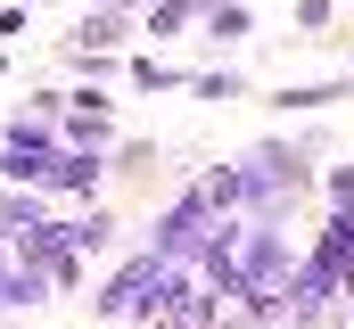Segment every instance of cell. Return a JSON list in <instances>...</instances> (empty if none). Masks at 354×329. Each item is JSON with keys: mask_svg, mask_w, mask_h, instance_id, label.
<instances>
[{"mask_svg": "<svg viewBox=\"0 0 354 329\" xmlns=\"http://www.w3.org/2000/svg\"><path fill=\"white\" fill-rule=\"evenodd\" d=\"M58 157H66V132H58L50 107L17 115V124L0 132V181H17V189H50V164Z\"/></svg>", "mask_w": 354, "mask_h": 329, "instance_id": "cell-1", "label": "cell"}, {"mask_svg": "<svg viewBox=\"0 0 354 329\" xmlns=\"http://www.w3.org/2000/svg\"><path fill=\"white\" fill-rule=\"evenodd\" d=\"M99 173H107L99 149H66V157L50 164V198H91V189H99Z\"/></svg>", "mask_w": 354, "mask_h": 329, "instance_id": "cell-2", "label": "cell"}, {"mask_svg": "<svg viewBox=\"0 0 354 329\" xmlns=\"http://www.w3.org/2000/svg\"><path fill=\"white\" fill-rule=\"evenodd\" d=\"M58 239H66V255H107V239H115V223L91 206V214H75V223H58Z\"/></svg>", "mask_w": 354, "mask_h": 329, "instance_id": "cell-3", "label": "cell"}, {"mask_svg": "<svg viewBox=\"0 0 354 329\" xmlns=\"http://www.w3.org/2000/svg\"><path fill=\"white\" fill-rule=\"evenodd\" d=\"M115 41H124V17H115V8H91L83 25H75V50H83V58L91 50H115Z\"/></svg>", "mask_w": 354, "mask_h": 329, "instance_id": "cell-4", "label": "cell"}, {"mask_svg": "<svg viewBox=\"0 0 354 329\" xmlns=\"http://www.w3.org/2000/svg\"><path fill=\"white\" fill-rule=\"evenodd\" d=\"M313 255H330L338 272H354V214H330V231H322V247Z\"/></svg>", "mask_w": 354, "mask_h": 329, "instance_id": "cell-5", "label": "cell"}, {"mask_svg": "<svg viewBox=\"0 0 354 329\" xmlns=\"http://www.w3.org/2000/svg\"><path fill=\"white\" fill-rule=\"evenodd\" d=\"M206 41H248V8L239 0H214L206 8Z\"/></svg>", "mask_w": 354, "mask_h": 329, "instance_id": "cell-6", "label": "cell"}, {"mask_svg": "<svg viewBox=\"0 0 354 329\" xmlns=\"http://www.w3.org/2000/svg\"><path fill=\"white\" fill-rule=\"evenodd\" d=\"M280 99H288V107H330V99H346V91H338V82H305V91H280Z\"/></svg>", "mask_w": 354, "mask_h": 329, "instance_id": "cell-7", "label": "cell"}, {"mask_svg": "<svg viewBox=\"0 0 354 329\" xmlns=\"http://www.w3.org/2000/svg\"><path fill=\"white\" fill-rule=\"evenodd\" d=\"M189 8H198V0H165V8H149V33H174V25H189Z\"/></svg>", "mask_w": 354, "mask_h": 329, "instance_id": "cell-8", "label": "cell"}, {"mask_svg": "<svg viewBox=\"0 0 354 329\" xmlns=\"http://www.w3.org/2000/svg\"><path fill=\"white\" fill-rule=\"evenodd\" d=\"M198 99H239V75H198Z\"/></svg>", "mask_w": 354, "mask_h": 329, "instance_id": "cell-9", "label": "cell"}, {"mask_svg": "<svg viewBox=\"0 0 354 329\" xmlns=\"http://www.w3.org/2000/svg\"><path fill=\"white\" fill-rule=\"evenodd\" d=\"M330 206H338V214H354V164H346V173H330Z\"/></svg>", "mask_w": 354, "mask_h": 329, "instance_id": "cell-10", "label": "cell"}]
</instances>
